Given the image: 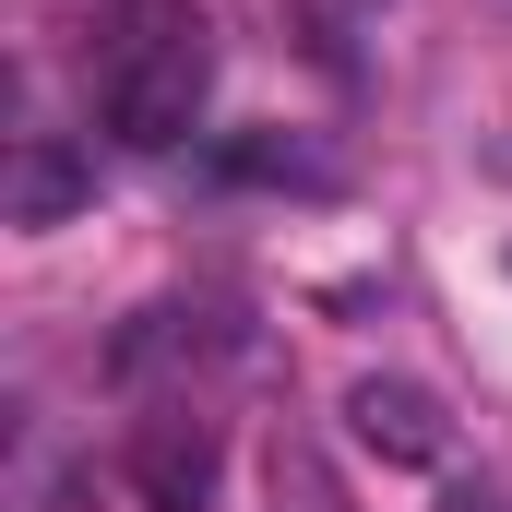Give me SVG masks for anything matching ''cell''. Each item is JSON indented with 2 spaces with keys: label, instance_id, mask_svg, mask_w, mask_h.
Wrapping results in <instances>:
<instances>
[{
  "label": "cell",
  "instance_id": "cell-4",
  "mask_svg": "<svg viewBox=\"0 0 512 512\" xmlns=\"http://www.w3.org/2000/svg\"><path fill=\"white\" fill-rule=\"evenodd\" d=\"M84 203H96V167H84L72 143L24 131L12 167H0V215H12V227H60V215H84Z\"/></svg>",
  "mask_w": 512,
  "mask_h": 512
},
{
  "label": "cell",
  "instance_id": "cell-3",
  "mask_svg": "<svg viewBox=\"0 0 512 512\" xmlns=\"http://www.w3.org/2000/svg\"><path fill=\"white\" fill-rule=\"evenodd\" d=\"M131 477H143L155 512H203V501H215V429H203L191 405H167V417L131 441Z\"/></svg>",
  "mask_w": 512,
  "mask_h": 512
},
{
  "label": "cell",
  "instance_id": "cell-5",
  "mask_svg": "<svg viewBox=\"0 0 512 512\" xmlns=\"http://www.w3.org/2000/svg\"><path fill=\"white\" fill-rule=\"evenodd\" d=\"M227 179H298V191H322L334 167L298 155V143H274V131H251V143H227Z\"/></svg>",
  "mask_w": 512,
  "mask_h": 512
},
{
  "label": "cell",
  "instance_id": "cell-2",
  "mask_svg": "<svg viewBox=\"0 0 512 512\" xmlns=\"http://www.w3.org/2000/svg\"><path fill=\"white\" fill-rule=\"evenodd\" d=\"M346 441L382 453V465H405V477L453 465V417H441V393H429V382H393V370L346 382Z\"/></svg>",
  "mask_w": 512,
  "mask_h": 512
},
{
  "label": "cell",
  "instance_id": "cell-6",
  "mask_svg": "<svg viewBox=\"0 0 512 512\" xmlns=\"http://www.w3.org/2000/svg\"><path fill=\"white\" fill-rule=\"evenodd\" d=\"M441 512H512V489H453Z\"/></svg>",
  "mask_w": 512,
  "mask_h": 512
},
{
  "label": "cell",
  "instance_id": "cell-1",
  "mask_svg": "<svg viewBox=\"0 0 512 512\" xmlns=\"http://www.w3.org/2000/svg\"><path fill=\"white\" fill-rule=\"evenodd\" d=\"M203 96H215V24L191 0H120L96 24V108H108L120 143L167 155L203 120Z\"/></svg>",
  "mask_w": 512,
  "mask_h": 512
}]
</instances>
